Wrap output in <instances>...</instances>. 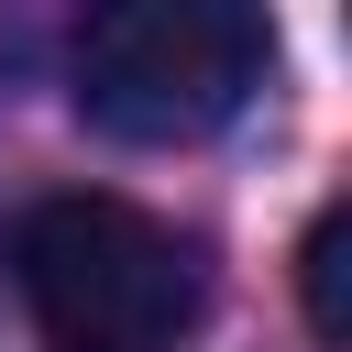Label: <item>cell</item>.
<instances>
[{"mask_svg": "<svg viewBox=\"0 0 352 352\" xmlns=\"http://www.w3.org/2000/svg\"><path fill=\"white\" fill-rule=\"evenodd\" d=\"M11 275L55 352H165L209 308V253L110 187L33 198L11 231Z\"/></svg>", "mask_w": 352, "mask_h": 352, "instance_id": "1", "label": "cell"}, {"mask_svg": "<svg viewBox=\"0 0 352 352\" xmlns=\"http://www.w3.org/2000/svg\"><path fill=\"white\" fill-rule=\"evenodd\" d=\"M275 66V22L253 0H110L77 22L66 88L110 143H198Z\"/></svg>", "mask_w": 352, "mask_h": 352, "instance_id": "2", "label": "cell"}, {"mask_svg": "<svg viewBox=\"0 0 352 352\" xmlns=\"http://www.w3.org/2000/svg\"><path fill=\"white\" fill-rule=\"evenodd\" d=\"M297 297H308V330L319 341H352V198H330L297 242Z\"/></svg>", "mask_w": 352, "mask_h": 352, "instance_id": "3", "label": "cell"}]
</instances>
